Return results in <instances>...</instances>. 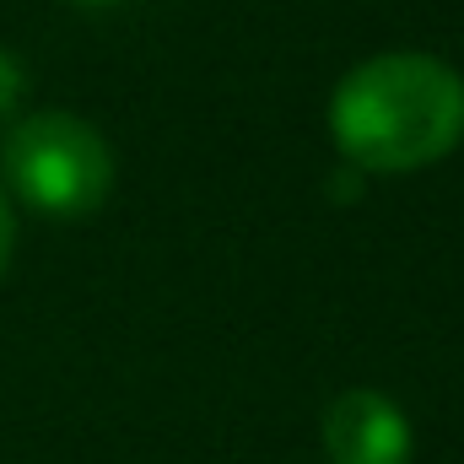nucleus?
I'll return each instance as SVG.
<instances>
[{
	"label": "nucleus",
	"mask_w": 464,
	"mask_h": 464,
	"mask_svg": "<svg viewBox=\"0 0 464 464\" xmlns=\"http://www.w3.org/2000/svg\"><path fill=\"white\" fill-rule=\"evenodd\" d=\"M11 254H16V217H11V200H5V189H0V281H5V270H11Z\"/></svg>",
	"instance_id": "39448f33"
},
{
	"label": "nucleus",
	"mask_w": 464,
	"mask_h": 464,
	"mask_svg": "<svg viewBox=\"0 0 464 464\" xmlns=\"http://www.w3.org/2000/svg\"><path fill=\"white\" fill-rule=\"evenodd\" d=\"M330 140L356 173H421L464 140V76L416 49L372 54L330 92Z\"/></svg>",
	"instance_id": "f257e3e1"
},
{
	"label": "nucleus",
	"mask_w": 464,
	"mask_h": 464,
	"mask_svg": "<svg viewBox=\"0 0 464 464\" xmlns=\"http://www.w3.org/2000/svg\"><path fill=\"white\" fill-rule=\"evenodd\" d=\"M22 92H27V76H22V65L0 49V119L16 114V103H22Z\"/></svg>",
	"instance_id": "20e7f679"
},
{
	"label": "nucleus",
	"mask_w": 464,
	"mask_h": 464,
	"mask_svg": "<svg viewBox=\"0 0 464 464\" xmlns=\"http://www.w3.org/2000/svg\"><path fill=\"white\" fill-rule=\"evenodd\" d=\"M0 168L11 195L54 222L92 217L114 189V146L82 114L44 109L27 114L0 146Z\"/></svg>",
	"instance_id": "f03ea898"
},
{
	"label": "nucleus",
	"mask_w": 464,
	"mask_h": 464,
	"mask_svg": "<svg viewBox=\"0 0 464 464\" xmlns=\"http://www.w3.org/2000/svg\"><path fill=\"white\" fill-rule=\"evenodd\" d=\"M324 454L330 464H411V416L383 389H346L324 411Z\"/></svg>",
	"instance_id": "7ed1b4c3"
},
{
	"label": "nucleus",
	"mask_w": 464,
	"mask_h": 464,
	"mask_svg": "<svg viewBox=\"0 0 464 464\" xmlns=\"http://www.w3.org/2000/svg\"><path fill=\"white\" fill-rule=\"evenodd\" d=\"M76 5H119V0H76Z\"/></svg>",
	"instance_id": "423d86ee"
}]
</instances>
